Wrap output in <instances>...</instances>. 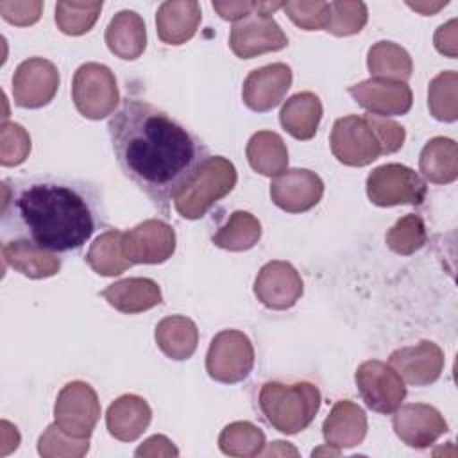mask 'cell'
Instances as JSON below:
<instances>
[{
	"label": "cell",
	"mask_w": 458,
	"mask_h": 458,
	"mask_svg": "<svg viewBox=\"0 0 458 458\" xmlns=\"http://www.w3.org/2000/svg\"><path fill=\"white\" fill-rule=\"evenodd\" d=\"M107 132L123 175L163 213L209 157L197 134L166 111L134 97L123 98L111 114Z\"/></svg>",
	"instance_id": "1"
},
{
	"label": "cell",
	"mask_w": 458,
	"mask_h": 458,
	"mask_svg": "<svg viewBox=\"0 0 458 458\" xmlns=\"http://www.w3.org/2000/svg\"><path fill=\"white\" fill-rule=\"evenodd\" d=\"M2 236L63 254L106 224L98 190L79 179L39 175L2 181Z\"/></svg>",
	"instance_id": "2"
},
{
	"label": "cell",
	"mask_w": 458,
	"mask_h": 458,
	"mask_svg": "<svg viewBox=\"0 0 458 458\" xmlns=\"http://www.w3.org/2000/svg\"><path fill=\"white\" fill-rule=\"evenodd\" d=\"M320 401L318 386L308 381H267L258 394V406L265 420L284 435L306 429L313 422Z\"/></svg>",
	"instance_id": "3"
},
{
	"label": "cell",
	"mask_w": 458,
	"mask_h": 458,
	"mask_svg": "<svg viewBox=\"0 0 458 458\" xmlns=\"http://www.w3.org/2000/svg\"><path fill=\"white\" fill-rule=\"evenodd\" d=\"M234 165L222 156H209L191 182L175 197V211L188 220L204 216L236 184Z\"/></svg>",
	"instance_id": "4"
},
{
	"label": "cell",
	"mask_w": 458,
	"mask_h": 458,
	"mask_svg": "<svg viewBox=\"0 0 458 458\" xmlns=\"http://www.w3.org/2000/svg\"><path fill=\"white\" fill-rule=\"evenodd\" d=\"M72 100L84 118L102 120L113 114L120 102L114 73L100 63L81 64L73 73Z\"/></svg>",
	"instance_id": "5"
},
{
	"label": "cell",
	"mask_w": 458,
	"mask_h": 458,
	"mask_svg": "<svg viewBox=\"0 0 458 458\" xmlns=\"http://www.w3.org/2000/svg\"><path fill=\"white\" fill-rule=\"evenodd\" d=\"M254 367V347L249 336L238 329L216 333L206 354V370L211 379L234 385L250 374Z\"/></svg>",
	"instance_id": "6"
},
{
	"label": "cell",
	"mask_w": 458,
	"mask_h": 458,
	"mask_svg": "<svg viewBox=\"0 0 458 458\" xmlns=\"http://www.w3.org/2000/svg\"><path fill=\"white\" fill-rule=\"evenodd\" d=\"M367 197L381 208L411 204L419 206L426 199V181L410 166L386 163L374 168L367 177Z\"/></svg>",
	"instance_id": "7"
},
{
	"label": "cell",
	"mask_w": 458,
	"mask_h": 458,
	"mask_svg": "<svg viewBox=\"0 0 458 458\" xmlns=\"http://www.w3.org/2000/svg\"><path fill=\"white\" fill-rule=\"evenodd\" d=\"M54 417L64 433L77 438H89L100 419L97 392L84 381L66 383L57 394Z\"/></svg>",
	"instance_id": "8"
},
{
	"label": "cell",
	"mask_w": 458,
	"mask_h": 458,
	"mask_svg": "<svg viewBox=\"0 0 458 458\" xmlns=\"http://www.w3.org/2000/svg\"><path fill=\"white\" fill-rule=\"evenodd\" d=\"M358 392L365 404L377 413H394L406 397V385L397 370L385 361H363L354 374Z\"/></svg>",
	"instance_id": "9"
},
{
	"label": "cell",
	"mask_w": 458,
	"mask_h": 458,
	"mask_svg": "<svg viewBox=\"0 0 458 458\" xmlns=\"http://www.w3.org/2000/svg\"><path fill=\"white\" fill-rule=\"evenodd\" d=\"M333 156L347 166H367L381 156V145L365 116L347 114L333 123L331 136Z\"/></svg>",
	"instance_id": "10"
},
{
	"label": "cell",
	"mask_w": 458,
	"mask_h": 458,
	"mask_svg": "<svg viewBox=\"0 0 458 458\" xmlns=\"http://www.w3.org/2000/svg\"><path fill=\"white\" fill-rule=\"evenodd\" d=\"M229 47L240 59H250L267 52H277L288 47V38L281 25L263 13H252L233 23Z\"/></svg>",
	"instance_id": "11"
},
{
	"label": "cell",
	"mask_w": 458,
	"mask_h": 458,
	"mask_svg": "<svg viewBox=\"0 0 458 458\" xmlns=\"http://www.w3.org/2000/svg\"><path fill=\"white\" fill-rule=\"evenodd\" d=\"M59 88V70L43 57L21 61L13 75L14 104L25 109H38L52 102Z\"/></svg>",
	"instance_id": "12"
},
{
	"label": "cell",
	"mask_w": 458,
	"mask_h": 458,
	"mask_svg": "<svg viewBox=\"0 0 458 458\" xmlns=\"http://www.w3.org/2000/svg\"><path fill=\"white\" fill-rule=\"evenodd\" d=\"M174 250L175 231L163 220L150 218L122 233V252L132 265L165 263Z\"/></svg>",
	"instance_id": "13"
},
{
	"label": "cell",
	"mask_w": 458,
	"mask_h": 458,
	"mask_svg": "<svg viewBox=\"0 0 458 458\" xmlns=\"http://www.w3.org/2000/svg\"><path fill=\"white\" fill-rule=\"evenodd\" d=\"M304 290L301 274L288 261L265 263L254 281L258 301L268 310H290L301 299Z\"/></svg>",
	"instance_id": "14"
},
{
	"label": "cell",
	"mask_w": 458,
	"mask_h": 458,
	"mask_svg": "<svg viewBox=\"0 0 458 458\" xmlns=\"http://www.w3.org/2000/svg\"><path fill=\"white\" fill-rule=\"evenodd\" d=\"M324 195L322 179L306 168H290L270 182L272 202L286 213H304L315 208Z\"/></svg>",
	"instance_id": "15"
},
{
	"label": "cell",
	"mask_w": 458,
	"mask_h": 458,
	"mask_svg": "<svg viewBox=\"0 0 458 458\" xmlns=\"http://www.w3.org/2000/svg\"><path fill=\"white\" fill-rule=\"evenodd\" d=\"M349 95L358 106L376 116H399L411 109L413 95L406 82L370 77L349 88Z\"/></svg>",
	"instance_id": "16"
},
{
	"label": "cell",
	"mask_w": 458,
	"mask_h": 458,
	"mask_svg": "<svg viewBox=\"0 0 458 458\" xmlns=\"http://www.w3.org/2000/svg\"><path fill=\"white\" fill-rule=\"evenodd\" d=\"M392 426L395 435L410 447L424 449L433 445L444 433H447V422L442 413L424 403H410L399 406L394 411Z\"/></svg>",
	"instance_id": "17"
},
{
	"label": "cell",
	"mask_w": 458,
	"mask_h": 458,
	"mask_svg": "<svg viewBox=\"0 0 458 458\" xmlns=\"http://www.w3.org/2000/svg\"><path fill=\"white\" fill-rule=\"evenodd\" d=\"M292 68L284 63H272L252 70L242 88V98L250 111L267 113L281 104L292 86Z\"/></svg>",
	"instance_id": "18"
},
{
	"label": "cell",
	"mask_w": 458,
	"mask_h": 458,
	"mask_svg": "<svg viewBox=\"0 0 458 458\" xmlns=\"http://www.w3.org/2000/svg\"><path fill=\"white\" fill-rule=\"evenodd\" d=\"M388 363L408 385L426 386L440 377L444 370V352L435 342L420 340L415 345L395 349Z\"/></svg>",
	"instance_id": "19"
},
{
	"label": "cell",
	"mask_w": 458,
	"mask_h": 458,
	"mask_svg": "<svg viewBox=\"0 0 458 458\" xmlns=\"http://www.w3.org/2000/svg\"><path fill=\"white\" fill-rule=\"evenodd\" d=\"M322 435L329 447L344 449L360 445L367 435V415L349 399L336 401L322 424Z\"/></svg>",
	"instance_id": "20"
},
{
	"label": "cell",
	"mask_w": 458,
	"mask_h": 458,
	"mask_svg": "<svg viewBox=\"0 0 458 458\" xmlns=\"http://www.w3.org/2000/svg\"><path fill=\"white\" fill-rule=\"evenodd\" d=\"M202 20V11L195 0L163 2L156 13V30L163 43L182 45L190 41Z\"/></svg>",
	"instance_id": "21"
},
{
	"label": "cell",
	"mask_w": 458,
	"mask_h": 458,
	"mask_svg": "<svg viewBox=\"0 0 458 458\" xmlns=\"http://www.w3.org/2000/svg\"><path fill=\"white\" fill-rule=\"evenodd\" d=\"M152 410L148 403L134 394L120 395L113 401L106 413V426L120 442H134L148 428Z\"/></svg>",
	"instance_id": "22"
},
{
	"label": "cell",
	"mask_w": 458,
	"mask_h": 458,
	"mask_svg": "<svg viewBox=\"0 0 458 458\" xmlns=\"http://www.w3.org/2000/svg\"><path fill=\"white\" fill-rule=\"evenodd\" d=\"M102 297L120 313L134 315L161 304L159 284L148 277H127L102 290Z\"/></svg>",
	"instance_id": "23"
},
{
	"label": "cell",
	"mask_w": 458,
	"mask_h": 458,
	"mask_svg": "<svg viewBox=\"0 0 458 458\" xmlns=\"http://www.w3.org/2000/svg\"><path fill=\"white\" fill-rule=\"evenodd\" d=\"M106 45L120 59L134 61L147 47V27L136 11L116 13L106 29Z\"/></svg>",
	"instance_id": "24"
},
{
	"label": "cell",
	"mask_w": 458,
	"mask_h": 458,
	"mask_svg": "<svg viewBox=\"0 0 458 458\" xmlns=\"http://www.w3.org/2000/svg\"><path fill=\"white\" fill-rule=\"evenodd\" d=\"M4 261L16 272L30 279H45L55 276L61 268V258L25 240H4Z\"/></svg>",
	"instance_id": "25"
},
{
	"label": "cell",
	"mask_w": 458,
	"mask_h": 458,
	"mask_svg": "<svg viewBox=\"0 0 458 458\" xmlns=\"http://www.w3.org/2000/svg\"><path fill=\"white\" fill-rule=\"evenodd\" d=\"M322 120V102L311 91L292 95L281 107L279 122L295 140H311Z\"/></svg>",
	"instance_id": "26"
},
{
	"label": "cell",
	"mask_w": 458,
	"mask_h": 458,
	"mask_svg": "<svg viewBox=\"0 0 458 458\" xmlns=\"http://www.w3.org/2000/svg\"><path fill=\"white\" fill-rule=\"evenodd\" d=\"M154 336L161 352L175 361L191 358L199 344V329L195 322L182 315H172L159 320Z\"/></svg>",
	"instance_id": "27"
},
{
	"label": "cell",
	"mask_w": 458,
	"mask_h": 458,
	"mask_svg": "<svg viewBox=\"0 0 458 458\" xmlns=\"http://www.w3.org/2000/svg\"><path fill=\"white\" fill-rule=\"evenodd\" d=\"M247 161L261 175H279L288 166V148L283 138L272 131H259L247 141Z\"/></svg>",
	"instance_id": "28"
},
{
	"label": "cell",
	"mask_w": 458,
	"mask_h": 458,
	"mask_svg": "<svg viewBox=\"0 0 458 458\" xmlns=\"http://www.w3.org/2000/svg\"><path fill=\"white\" fill-rule=\"evenodd\" d=\"M456 157V141L437 136L424 145L419 157V168L429 182L449 184L458 177Z\"/></svg>",
	"instance_id": "29"
},
{
	"label": "cell",
	"mask_w": 458,
	"mask_h": 458,
	"mask_svg": "<svg viewBox=\"0 0 458 458\" xmlns=\"http://www.w3.org/2000/svg\"><path fill=\"white\" fill-rule=\"evenodd\" d=\"M367 68L376 79L406 82L411 77L413 63L410 54L397 43L377 41L369 48Z\"/></svg>",
	"instance_id": "30"
},
{
	"label": "cell",
	"mask_w": 458,
	"mask_h": 458,
	"mask_svg": "<svg viewBox=\"0 0 458 458\" xmlns=\"http://www.w3.org/2000/svg\"><path fill=\"white\" fill-rule=\"evenodd\" d=\"M261 238V224L249 211H233L224 225L216 229L211 242L225 250L242 252L252 249Z\"/></svg>",
	"instance_id": "31"
},
{
	"label": "cell",
	"mask_w": 458,
	"mask_h": 458,
	"mask_svg": "<svg viewBox=\"0 0 458 458\" xmlns=\"http://www.w3.org/2000/svg\"><path fill=\"white\" fill-rule=\"evenodd\" d=\"M86 261L97 274L106 277L125 272L132 263L122 252V231L109 229L98 234L88 249Z\"/></svg>",
	"instance_id": "32"
},
{
	"label": "cell",
	"mask_w": 458,
	"mask_h": 458,
	"mask_svg": "<svg viewBox=\"0 0 458 458\" xmlns=\"http://www.w3.org/2000/svg\"><path fill=\"white\" fill-rule=\"evenodd\" d=\"M218 447L229 456H258L263 454L265 433L247 420L231 422L222 429Z\"/></svg>",
	"instance_id": "33"
},
{
	"label": "cell",
	"mask_w": 458,
	"mask_h": 458,
	"mask_svg": "<svg viewBox=\"0 0 458 458\" xmlns=\"http://www.w3.org/2000/svg\"><path fill=\"white\" fill-rule=\"evenodd\" d=\"M100 11L102 2H57V29L68 36H82L93 29Z\"/></svg>",
	"instance_id": "34"
},
{
	"label": "cell",
	"mask_w": 458,
	"mask_h": 458,
	"mask_svg": "<svg viewBox=\"0 0 458 458\" xmlns=\"http://www.w3.org/2000/svg\"><path fill=\"white\" fill-rule=\"evenodd\" d=\"M456 72H442L431 82L428 89V106L431 114L440 122H454L458 118L456 106Z\"/></svg>",
	"instance_id": "35"
},
{
	"label": "cell",
	"mask_w": 458,
	"mask_h": 458,
	"mask_svg": "<svg viewBox=\"0 0 458 458\" xmlns=\"http://www.w3.org/2000/svg\"><path fill=\"white\" fill-rule=\"evenodd\" d=\"M385 242L390 250L401 256H410L424 247L426 225L419 215L408 213L399 218L386 233Z\"/></svg>",
	"instance_id": "36"
},
{
	"label": "cell",
	"mask_w": 458,
	"mask_h": 458,
	"mask_svg": "<svg viewBox=\"0 0 458 458\" xmlns=\"http://www.w3.org/2000/svg\"><path fill=\"white\" fill-rule=\"evenodd\" d=\"M367 18L369 13L363 2H329V23L326 30L335 36L358 34L365 27Z\"/></svg>",
	"instance_id": "37"
},
{
	"label": "cell",
	"mask_w": 458,
	"mask_h": 458,
	"mask_svg": "<svg viewBox=\"0 0 458 458\" xmlns=\"http://www.w3.org/2000/svg\"><path fill=\"white\" fill-rule=\"evenodd\" d=\"M89 451V438H77L64 433L55 422L47 426L38 440V453L47 458L54 456H84Z\"/></svg>",
	"instance_id": "38"
},
{
	"label": "cell",
	"mask_w": 458,
	"mask_h": 458,
	"mask_svg": "<svg viewBox=\"0 0 458 458\" xmlns=\"http://www.w3.org/2000/svg\"><path fill=\"white\" fill-rule=\"evenodd\" d=\"M30 152L29 132L14 122H4L0 129V163L2 166L21 165Z\"/></svg>",
	"instance_id": "39"
},
{
	"label": "cell",
	"mask_w": 458,
	"mask_h": 458,
	"mask_svg": "<svg viewBox=\"0 0 458 458\" xmlns=\"http://www.w3.org/2000/svg\"><path fill=\"white\" fill-rule=\"evenodd\" d=\"M283 11L302 30L327 29L329 2H284Z\"/></svg>",
	"instance_id": "40"
},
{
	"label": "cell",
	"mask_w": 458,
	"mask_h": 458,
	"mask_svg": "<svg viewBox=\"0 0 458 458\" xmlns=\"http://www.w3.org/2000/svg\"><path fill=\"white\" fill-rule=\"evenodd\" d=\"M374 131L379 145H381V154H394L397 152L406 138V131L403 125L397 122L385 118V116H376V114H363Z\"/></svg>",
	"instance_id": "41"
},
{
	"label": "cell",
	"mask_w": 458,
	"mask_h": 458,
	"mask_svg": "<svg viewBox=\"0 0 458 458\" xmlns=\"http://www.w3.org/2000/svg\"><path fill=\"white\" fill-rule=\"evenodd\" d=\"M284 2H213V9L220 14V18L229 21H238L252 13L270 14L277 9H283Z\"/></svg>",
	"instance_id": "42"
},
{
	"label": "cell",
	"mask_w": 458,
	"mask_h": 458,
	"mask_svg": "<svg viewBox=\"0 0 458 458\" xmlns=\"http://www.w3.org/2000/svg\"><path fill=\"white\" fill-rule=\"evenodd\" d=\"M41 9H43L41 2H13V0L0 2V14L4 16V20L18 27H27L36 23L41 16Z\"/></svg>",
	"instance_id": "43"
},
{
	"label": "cell",
	"mask_w": 458,
	"mask_h": 458,
	"mask_svg": "<svg viewBox=\"0 0 458 458\" xmlns=\"http://www.w3.org/2000/svg\"><path fill=\"white\" fill-rule=\"evenodd\" d=\"M136 456H177L179 451L177 447L163 435H154L150 438H147L136 451Z\"/></svg>",
	"instance_id": "44"
},
{
	"label": "cell",
	"mask_w": 458,
	"mask_h": 458,
	"mask_svg": "<svg viewBox=\"0 0 458 458\" xmlns=\"http://www.w3.org/2000/svg\"><path fill=\"white\" fill-rule=\"evenodd\" d=\"M435 47L440 54H445L449 57L456 55V20H451L445 25L438 27L435 34Z\"/></svg>",
	"instance_id": "45"
},
{
	"label": "cell",
	"mask_w": 458,
	"mask_h": 458,
	"mask_svg": "<svg viewBox=\"0 0 458 458\" xmlns=\"http://www.w3.org/2000/svg\"><path fill=\"white\" fill-rule=\"evenodd\" d=\"M447 5V0H444V2H408V7H411V9H415V11H419L420 14H424V16H431V14H435L438 9H442V7H445Z\"/></svg>",
	"instance_id": "46"
}]
</instances>
